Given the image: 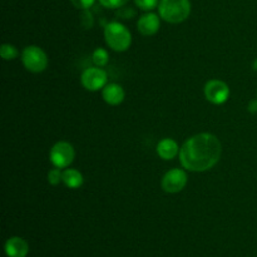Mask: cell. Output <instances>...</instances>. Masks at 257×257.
<instances>
[{
    "label": "cell",
    "mask_w": 257,
    "mask_h": 257,
    "mask_svg": "<svg viewBox=\"0 0 257 257\" xmlns=\"http://www.w3.org/2000/svg\"><path fill=\"white\" fill-rule=\"evenodd\" d=\"M80 82H82V85L87 90H89V92H97V90L103 89L108 84V74L103 68H87L82 73Z\"/></svg>",
    "instance_id": "8992f818"
},
{
    "label": "cell",
    "mask_w": 257,
    "mask_h": 257,
    "mask_svg": "<svg viewBox=\"0 0 257 257\" xmlns=\"http://www.w3.org/2000/svg\"><path fill=\"white\" fill-rule=\"evenodd\" d=\"M222 155V145L215 135L198 133L188 138L180 151V162L191 172H205L215 167Z\"/></svg>",
    "instance_id": "6da1fadb"
},
{
    "label": "cell",
    "mask_w": 257,
    "mask_h": 257,
    "mask_svg": "<svg viewBox=\"0 0 257 257\" xmlns=\"http://www.w3.org/2000/svg\"><path fill=\"white\" fill-rule=\"evenodd\" d=\"M75 158L74 147L69 142L59 141L50 148L49 160L54 167L68 168Z\"/></svg>",
    "instance_id": "5b68a950"
},
{
    "label": "cell",
    "mask_w": 257,
    "mask_h": 257,
    "mask_svg": "<svg viewBox=\"0 0 257 257\" xmlns=\"http://www.w3.org/2000/svg\"><path fill=\"white\" fill-rule=\"evenodd\" d=\"M102 97L107 104L119 105L124 100L125 93L120 84H117V83H108L102 89Z\"/></svg>",
    "instance_id": "8fae6325"
},
{
    "label": "cell",
    "mask_w": 257,
    "mask_h": 257,
    "mask_svg": "<svg viewBox=\"0 0 257 257\" xmlns=\"http://www.w3.org/2000/svg\"><path fill=\"white\" fill-rule=\"evenodd\" d=\"M161 20L160 17L155 13H147L142 15L137 22V29L145 37H151L155 35L160 30Z\"/></svg>",
    "instance_id": "9c48e42d"
},
{
    "label": "cell",
    "mask_w": 257,
    "mask_h": 257,
    "mask_svg": "<svg viewBox=\"0 0 257 257\" xmlns=\"http://www.w3.org/2000/svg\"><path fill=\"white\" fill-rule=\"evenodd\" d=\"M136 5L142 10H152L160 5V0H135Z\"/></svg>",
    "instance_id": "e0dca14e"
},
{
    "label": "cell",
    "mask_w": 257,
    "mask_h": 257,
    "mask_svg": "<svg viewBox=\"0 0 257 257\" xmlns=\"http://www.w3.org/2000/svg\"><path fill=\"white\" fill-rule=\"evenodd\" d=\"M22 62L29 72L42 73L48 67V55L38 45H28L22 52Z\"/></svg>",
    "instance_id": "277c9868"
},
{
    "label": "cell",
    "mask_w": 257,
    "mask_h": 257,
    "mask_svg": "<svg viewBox=\"0 0 257 257\" xmlns=\"http://www.w3.org/2000/svg\"><path fill=\"white\" fill-rule=\"evenodd\" d=\"M158 12L165 22L180 24L190 17L191 3L190 0H161Z\"/></svg>",
    "instance_id": "3957f363"
},
{
    "label": "cell",
    "mask_w": 257,
    "mask_h": 257,
    "mask_svg": "<svg viewBox=\"0 0 257 257\" xmlns=\"http://www.w3.org/2000/svg\"><path fill=\"white\" fill-rule=\"evenodd\" d=\"M248 112L257 113V99H252L248 103Z\"/></svg>",
    "instance_id": "44dd1931"
},
{
    "label": "cell",
    "mask_w": 257,
    "mask_h": 257,
    "mask_svg": "<svg viewBox=\"0 0 257 257\" xmlns=\"http://www.w3.org/2000/svg\"><path fill=\"white\" fill-rule=\"evenodd\" d=\"M157 155L160 156L162 160L165 161H171L173 158H176L177 156H180V146L172 138H163L158 142L157 145Z\"/></svg>",
    "instance_id": "7c38bea8"
},
{
    "label": "cell",
    "mask_w": 257,
    "mask_h": 257,
    "mask_svg": "<svg viewBox=\"0 0 257 257\" xmlns=\"http://www.w3.org/2000/svg\"><path fill=\"white\" fill-rule=\"evenodd\" d=\"M94 2L95 0H70V3L80 10L89 9V8L94 4Z\"/></svg>",
    "instance_id": "ffe728a7"
},
{
    "label": "cell",
    "mask_w": 257,
    "mask_h": 257,
    "mask_svg": "<svg viewBox=\"0 0 257 257\" xmlns=\"http://www.w3.org/2000/svg\"><path fill=\"white\" fill-rule=\"evenodd\" d=\"M92 62L94 63L95 67H105L108 64V62H109V54H108V52L104 48H97L92 53Z\"/></svg>",
    "instance_id": "5bb4252c"
},
{
    "label": "cell",
    "mask_w": 257,
    "mask_h": 257,
    "mask_svg": "<svg viewBox=\"0 0 257 257\" xmlns=\"http://www.w3.org/2000/svg\"><path fill=\"white\" fill-rule=\"evenodd\" d=\"M4 248L8 257H27L29 253V245L19 236L8 238Z\"/></svg>",
    "instance_id": "30bf717a"
},
{
    "label": "cell",
    "mask_w": 257,
    "mask_h": 257,
    "mask_svg": "<svg viewBox=\"0 0 257 257\" xmlns=\"http://www.w3.org/2000/svg\"><path fill=\"white\" fill-rule=\"evenodd\" d=\"M253 69L257 70V59L255 60V62H253Z\"/></svg>",
    "instance_id": "7402d4cb"
},
{
    "label": "cell",
    "mask_w": 257,
    "mask_h": 257,
    "mask_svg": "<svg viewBox=\"0 0 257 257\" xmlns=\"http://www.w3.org/2000/svg\"><path fill=\"white\" fill-rule=\"evenodd\" d=\"M100 5L108 9H119L128 3V0H99Z\"/></svg>",
    "instance_id": "ac0fdd59"
},
{
    "label": "cell",
    "mask_w": 257,
    "mask_h": 257,
    "mask_svg": "<svg viewBox=\"0 0 257 257\" xmlns=\"http://www.w3.org/2000/svg\"><path fill=\"white\" fill-rule=\"evenodd\" d=\"M205 97L212 104L221 105L230 98V88L220 79L208 80L205 85Z\"/></svg>",
    "instance_id": "52a82bcc"
},
{
    "label": "cell",
    "mask_w": 257,
    "mask_h": 257,
    "mask_svg": "<svg viewBox=\"0 0 257 257\" xmlns=\"http://www.w3.org/2000/svg\"><path fill=\"white\" fill-rule=\"evenodd\" d=\"M0 55L4 60H14L19 55V50L12 44H3L0 47Z\"/></svg>",
    "instance_id": "9a60e30c"
},
{
    "label": "cell",
    "mask_w": 257,
    "mask_h": 257,
    "mask_svg": "<svg viewBox=\"0 0 257 257\" xmlns=\"http://www.w3.org/2000/svg\"><path fill=\"white\" fill-rule=\"evenodd\" d=\"M80 22H82V25L85 29H89V28L93 27V17L89 13V10H83L82 14H80Z\"/></svg>",
    "instance_id": "d6986e66"
},
{
    "label": "cell",
    "mask_w": 257,
    "mask_h": 257,
    "mask_svg": "<svg viewBox=\"0 0 257 257\" xmlns=\"http://www.w3.org/2000/svg\"><path fill=\"white\" fill-rule=\"evenodd\" d=\"M187 185V173L181 168H173L165 173L161 186L162 190L167 193H178Z\"/></svg>",
    "instance_id": "ba28073f"
},
{
    "label": "cell",
    "mask_w": 257,
    "mask_h": 257,
    "mask_svg": "<svg viewBox=\"0 0 257 257\" xmlns=\"http://www.w3.org/2000/svg\"><path fill=\"white\" fill-rule=\"evenodd\" d=\"M104 39L108 47L114 52H125L132 44V34L125 25L119 22H110L104 27Z\"/></svg>",
    "instance_id": "7a4b0ae2"
},
{
    "label": "cell",
    "mask_w": 257,
    "mask_h": 257,
    "mask_svg": "<svg viewBox=\"0 0 257 257\" xmlns=\"http://www.w3.org/2000/svg\"><path fill=\"white\" fill-rule=\"evenodd\" d=\"M83 182H84V178H83V175L78 170L67 168V170L63 171V183L68 188L77 190V188L82 187Z\"/></svg>",
    "instance_id": "4fadbf2b"
},
{
    "label": "cell",
    "mask_w": 257,
    "mask_h": 257,
    "mask_svg": "<svg viewBox=\"0 0 257 257\" xmlns=\"http://www.w3.org/2000/svg\"><path fill=\"white\" fill-rule=\"evenodd\" d=\"M48 182L52 186H58L60 182H63V171L62 168L54 167L48 172Z\"/></svg>",
    "instance_id": "2e32d148"
}]
</instances>
